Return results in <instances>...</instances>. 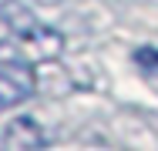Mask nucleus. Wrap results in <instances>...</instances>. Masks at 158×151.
Wrapping results in <instances>:
<instances>
[{
    "mask_svg": "<svg viewBox=\"0 0 158 151\" xmlns=\"http://www.w3.org/2000/svg\"><path fill=\"white\" fill-rule=\"evenodd\" d=\"M3 148H20V151H37L47 148V131L37 124L34 118L20 114L3 128Z\"/></svg>",
    "mask_w": 158,
    "mask_h": 151,
    "instance_id": "nucleus-3",
    "label": "nucleus"
},
{
    "mask_svg": "<svg viewBox=\"0 0 158 151\" xmlns=\"http://www.w3.org/2000/svg\"><path fill=\"white\" fill-rule=\"evenodd\" d=\"M17 57L27 60V64H51L64 54V37L61 30L47 27V24H34L17 44H14Z\"/></svg>",
    "mask_w": 158,
    "mask_h": 151,
    "instance_id": "nucleus-2",
    "label": "nucleus"
},
{
    "mask_svg": "<svg viewBox=\"0 0 158 151\" xmlns=\"http://www.w3.org/2000/svg\"><path fill=\"white\" fill-rule=\"evenodd\" d=\"M135 60H138L141 67L158 71V51H155V47H141V51H135Z\"/></svg>",
    "mask_w": 158,
    "mask_h": 151,
    "instance_id": "nucleus-5",
    "label": "nucleus"
},
{
    "mask_svg": "<svg viewBox=\"0 0 158 151\" xmlns=\"http://www.w3.org/2000/svg\"><path fill=\"white\" fill-rule=\"evenodd\" d=\"M37 24L27 7H10V10H0V47H14L27 30Z\"/></svg>",
    "mask_w": 158,
    "mask_h": 151,
    "instance_id": "nucleus-4",
    "label": "nucleus"
},
{
    "mask_svg": "<svg viewBox=\"0 0 158 151\" xmlns=\"http://www.w3.org/2000/svg\"><path fill=\"white\" fill-rule=\"evenodd\" d=\"M37 91V71L34 64L20 57L0 60V111H10L17 104H24Z\"/></svg>",
    "mask_w": 158,
    "mask_h": 151,
    "instance_id": "nucleus-1",
    "label": "nucleus"
}]
</instances>
